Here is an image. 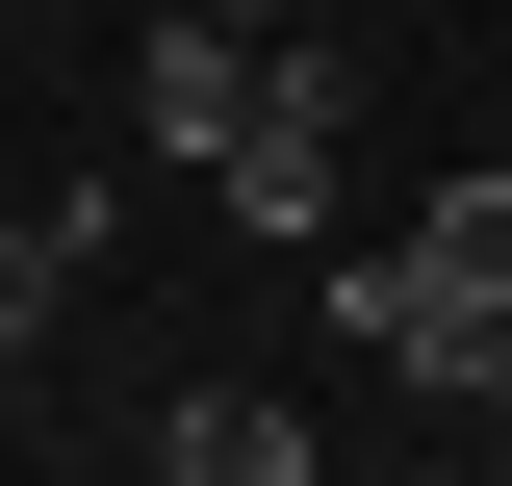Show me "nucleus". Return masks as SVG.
I'll use <instances>...</instances> for the list:
<instances>
[{"label": "nucleus", "mask_w": 512, "mask_h": 486, "mask_svg": "<svg viewBox=\"0 0 512 486\" xmlns=\"http://www.w3.org/2000/svg\"><path fill=\"white\" fill-rule=\"evenodd\" d=\"M308 282H333V359H359V384H410V410H512V154H461L384 256L333 231Z\"/></svg>", "instance_id": "1"}, {"label": "nucleus", "mask_w": 512, "mask_h": 486, "mask_svg": "<svg viewBox=\"0 0 512 486\" xmlns=\"http://www.w3.org/2000/svg\"><path fill=\"white\" fill-rule=\"evenodd\" d=\"M333 180H359V77H333V26H282V52H256V128L205 154V205H231L256 256H333Z\"/></svg>", "instance_id": "2"}, {"label": "nucleus", "mask_w": 512, "mask_h": 486, "mask_svg": "<svg viewBox=\"0 0 512 486\" xmlns=\"http://www.w3.org/2000/svg\"><path fill=\"white\" fill-rule=\"evenodd\" d=\"M256 52H282V26H231V0H154V26H128V128L205 180V154L256 128Z\"/></svg>", "instance_id": "3"}, {"label": "nucleus", "mask_w": 512, "mask_h": 486, "mask_svg": "<svg viewBox=\"0 0 512 486\" xmlns=\"http://www.w3.org/2000/svg\"><path fill=\"white\" fill-rule=\"evenodd\" d=\"M154 461H180V486H308V410H282V384H180Z\"/></svg>", "instance_id": "4"}, {"label": "nucleus", "mask_w": 512, "mask_h": 486, "mask_svg": "<svg viewBox=\"0 0 512 486\" xmlns=\"http://www.w3.org/2000/svg\"><path fill=\"white\" fill-rule=\"evenodd\" d=\"M77 282H103V205H0V359H26V333H52Z\"/></svg>", "instance_id": "5"}, {"label": "nucleus", "mask_w": 512, "mask_h": 486, "mask_svg": "<svg viewBox=\"0 0 512 486\" xmlns=\"http://www.w3.org/2000/svg\"><path fill=\"white\" fill-rule=\"evenodd\" d=\"M231 26H333V0H231Z\"/></svg>", "instance_id": "6"}]
</instances>
